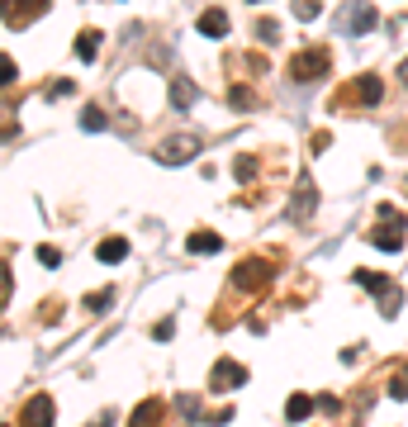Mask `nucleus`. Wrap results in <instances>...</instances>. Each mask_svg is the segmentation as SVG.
Instances as JSON below:
<instances>
[{
    "label": "nucleus",
    "instance_id": "obj_14",
    "mask_svg": "<svg viewBox=\"0 0 408 427\" xmlns=\"http://www.w3.org/2000/svg\"><path fill=\"white\" fill-rule=\"evenodd\" d=\"M195 95H200V91H195V81H190V76H176V81H171L176 110H190V105H195Z\"/></svg>",
    "mask_w": 408,
    "mask_h": 427
},
{
    "label": "nucleus",
    "instance_id": "obj_23",
    "mask_svg": "<svg viewBox=\"0 0 408 427\" xmlns=\"http://www.w3.org/2000/svg\"><path fill=\"white\" fill-rule=\"evenodd\" d=\"M295 15L299 19H314L318 15V0H295Z\"/></svg>",
    "mask_w": 408,
    "mask_h": 427
},
{
    "label": "nucleus",
    "instance_id": "obj_3",
    "mask_svg": "<svg viewBox=\"0 0 408 427\" xmlns=\"http://www.w3.org/2000/svg\"><path fill=\"white\" fill-rule=\"evenodd\" d=\"M271 275H276V266H271L266 256H251V261H242L233 271V290H266Z\"/></svg>",
    "mask_w": 408,
    "mask_h": 427
},
{
    "label": "nucleus",
    "instance_id": "obj_22",
    "mask_svg": "<svg viewBox=\"0 0 408 427\" xmlns=\"http://www.w3.org/2000/svg\"><path fill=\"white\" fill-rule=\"evenodd\" d=\"M86 309H91V314H105V309H110V295H86Z\"/></svg>",
    "mask_w": 408,
    "mask_h": 427
},
{
    "label": "nucleus",
    "instance_id": "obj_19",
    "mask_svg": "<svg viewBox=\"0 0 408 427\" xmlns=\"http://www.w3.org/2000/svg\"><path fill=\"white\" fill-rule=\"evenodd\" d=\"M81 128H86V133H100V128H105V110L86 105V110H81Z\"/></svg>",
    "mask_w": 408,
    "mask_h": 427
},
{
    "label": "nucleus",
    "instance_id": "obj_15",
    "mask_svg": "<svg viewBox=\"0 0 408 427\" xmlns=\"http://www.w3.org/2000/svg\"><path fill=\"white\" fill-rule=\"evenodd\" d=\"M95 52H100V33H95V29H81L76 33V57H81V62H95Z\"/></svg>",
    "mask_w": 408,
    "mask_h": 427
},
{
    "label": "nucleus",
    "instance_id": "obj_18",
    "mask_svg": "<svg viewBox=\"0 0 408 427\" xmlns=\"http://www.w3.org/2000/svg\"><path fill=\"white\" fill-rule=\"evenodd\" d=\"M399 309H404V295H399V285H394V290H385V295H380V314L394 318Z\"/></svg>",
    "mask_w": 408,
    "mask_h": 427
},
{
    "label": "nucleus",
    "instance_id": "obj_27",
    "mask_svg": "<svg viewBox=\"0 0 408 427\" xmlns=\"http://www.w3.org/2000/svg\"><path fill=\"white\" fill-rule=\"evenodd\" d=\"M72 91H76L72 81H52V86H47V95H72Z\"/></svg>",
    "mask_w": 408,
    "mask_h": 427
},
{
    "label": "nucleus",
    "instance_id": "obj_5",
    "mask_svg": "<svg viewBox=\"0 0 408 427\" xmlns=\"http://www.w3.org/2000/svg\"><path fill=\"white\" fill-rule=\"evenodd\" d=\"M380 95H385L380 76H375V72H366V76H356L342 91V105H366V110H370V105H380Z\"/></svg>",
    "mask_w": 408,
    "mask_h": 427
},
{
    "label": "nucleus",
    "instance_id": "obj_7",
    "mask_svg": "<svg viewBox=\"0 0 408 427\" xmlns=\"http://www.w3.org/2000/svg\"><path fill=\"white\" fill-rule=\"evenodd\" d=\"M52 418H57V404H52L47 394H38V399H29V404H24L19 427H52Z\"/></svg>",
    "mask_w": 408,
    "mask_h": 427
},
{
    "label": "nucleus",
    "instance_id": "obj_26",
    "mask_svg": "<svg viewBox=\"0 0 408 427\" xmlns=\"http://www.w3.org/2000/svg\"><path fill=\"white\" fill-rule=\"evenodd\" d=\"M251 105V91H242V86H233V110H247Z\"/></svg>",
    "mask_w": 408,
    "mask_h": 427
},
{
    "label": "nucleus",
    "instance_id": "obj_28",
    "mask_svg": "<svg viewBox=\"0 0 408 427\" xmlns=\"http://www.w3.org/2000/svg\"><path fill=\"white\" fill-rule=\"evenodd\" d=\"M399 76H404V86H408V57H404V67H399Z\"/></svg>",
    "mask_w": 408,
    "mask_h": 427
},
{
    "label": "nucleus",
    "instance_id": "obj_2",
    "mask_svg": "<svg viewBox=\"0 0 408 427\" xmlns=\"http://www.w3.org/2000/svg\"><path fill=\"white\" fill-rule=\"evenodd\" d=\"M328 47H304V52H295V62H290V76L295 81H318V76H328Z\"/></svg>",
    "mask_w": 408,
    "mask_h": 427
},
{
    "label": "nucleus",
    "instance_id": "obj_10",
    "mask_svg": "<svg viewBox=\"0 0 408 427\" xmlns=\"http://www.w3.org/2000/svg\"><path fill=\"white\" fill-rule=\"evenodd\" d=\"M162 418H166V404H162V399H147V404L133 409L128 427H162Z\"/></svg>",
    "mask_w": 408,
    "mask_h": 427
},
{
    "label": "nucleus",
    "instance_id": "obj_9",
    "mask_svg": "<svg viewBox=\"0 0 408 427\" xmlns=\"http://www.w3.org/2000/svg\"><path fill=\"white\" fill-rule=\"evenodd\" d=\"M342 29L346 33H370L375 29V10H370V5H346L342 10Z\"/></svg>",
    "mask_w": 408,
    "mask_h": 427
},
{
    "label": "nucleus",
    "instance_id": "obj_29",
    "mask_svg": "<svg viewBox=\"0 0 408 427\" xmlns=\"http://www.w3.org/2000/svg\"><path fill=\"white\" fill-rule=\"evenodd\" d=\"M251 5H256V0H251Z\"/></svg>",
    "mask_w": 408,
    "mask_h": 427
},
{
    "label": "nucleus",
    "instance_id": "obj_24",
    "mask_svg": "<svg viewBox=\"0 0 408 427\" xmlns=\"http://www.w3.org/2000/svg\"><path fill=\"white\" fill-rule=\"evenodd\" d=\"M256 33H261L266 43H276V38H280V29H276V19H261V24H256Z\"/></svg>",
    "mask_w": 408,
    "mask_h": 427
},
{
    "label": "nucleus",
    "instance_id": "obj_1",
    "mask_svg": "<svg viewBox=\"0 0 408 427\" xmlns=\"http://www.w3.org/2000/svg\"><path fill=\"white\" fill-rule=\"evenodd\" d=\"M370 242L380 252H399L404 247V214H394V205H380V228H370Z\"/></svg>",
    "mask_w": 408,
    "mask_h": 427
},
{
    "label": "nucleus",
    "instance_id": "obj_13",
    "mask_svg": "<svg viewBox=\"0 0 408 427\" xmlns=\"http://www.w3.org/2000/svg\"><path fill=\"white\" fill-rule=\"evenodd\" d=\"M200 33L204 38H223V33H228V15H223V10H204L200 15Z\"/></svg>",
    "mask_w": 408,
    "mask_h": 427
},
{
    "label": "nucleus",
    "instance_id": "obj_6",
    "mask_svg": "<svg viewBox=\"0 0 408 427\" xmlns=\"http://www.w3.org/2000/svg\"><path fill=\"white\" fill-rule=\"evenodd\" d=\"M237 385H247V365L219 361L214 370H209V389H214V394H223V389H237Z\"/></svg>",
    "mask_w": 408,
    "mask_h": 427
},
{
    "label": "nucleus",
    "instance_id": "obj_16",
    "mask_svg": "<svg viewBox=\"0 0 408 427\" xmlns=\"http://www.w3.org/2000/svg\"><path fill=\"white\" fill-rule=\"evenodd\" d=\"M309 413H314V399L309 394H290V404H285V418H290V423H304Z\"/></svg>",
    "mask_w": 408,
    "mask_h": 427
},
{
    "label": "nucleus",
    "instance_id": "obj_8",
    "mask_svg": "<svg viewBox=\"0 0 408 427\" xmlns=\"http://www.w3.org/2000/svg\"><path fill=\"white\" fill-rule=\"evenodd\" d=\"M314 205H318V190H314V181L309 176H299V186H295V205H290V214H295L299 223L314 214Z\"/></svg>",
    "mask_w": 408,
    "mask_h": 427
},
{
    "label": "nucleus",
    "instance_id": "obj_4",
    "mask_svg": "<svg viewBox=\"0 0 408 427\" xmlns=\"http://www.w3.org/2000/svg\"><path fill=\"white\" fill-rule=\"evenodd\" d=\"M200 147H204V142L195 138V133H176L171 142H162V147H157V161H162V166H181V161L200 157Z\"/></svg>",
    "mask_w": 408,
    "mask_h": 427
},
{
    "label": "nucleus",
    "instance_id": "obj_11",
    "mask_svg": "<svg viewBox=\"0 0 408 427\" xmlns=\"http://www.w3.org/2000/svg\"><path fill=\"white\" fill-rule=\"evenodd\" d=\"M95 256H100L105 266H119V261L128 256V242H124V237H105V242L95 247Z\"/></svg>",
    "mask_w": 408,
    "mask_h": 427
},
{
    "label": "nucleus",
    "instance_id": "obj_21",
    "mask_svg": "<svg viewBox=\"0 0 408 427\" xmlns=\"http://www.w3.org/2000/svg\"><path fill=\"white\" fill-rule=\"evenodd\" d=\"M233 176L242 181V186H247L251 176H256V157H237V161H233Z\"/></svg>",
    "mask_w": 408,
    "mask_h": 427
},
{
    "label": "nucleus",
    "instance_id": "obj_20",
    "mask_svg": "<svg viewBox=\"0 0 408 427\" xmlns=\"http://www.w3.org/2000/svg\"><path fill=\"white\" fill-rule=\"evenodd\" d=\"M390 399H408V365H399L390 375Z\"/></svg>",
    "mask_w": 408,
    "mask_h": 427
},
{
    "label": "nucleus",
    "instance_id": "obj_25",
    "mask_svg": "<svg viewBox=\"0 0 408 427\" xmlns=\"http://www.w3.org/2000/svg\"><path fill=\"white\" fill-rule=\"evenodd\" d=\"M38 261H43V266H57L62 252H57V247H38Z\"/></svg>",
    "mask_w": 408,
    "mask_h": 427
},
{
    "label": "nucleus",
    "instance_id": "obj_17",
    "mask_svg": "<svg viewBox=\"0 0 408 427\" xmlns=\"http://www.w3.org/2000/svg\"><path fill=\"white\" fill-rule=\"evenodd\" d=\"M356 285H366L375 300L385 295V290H394V280H385V275H375V271H356Z\"/></svg>",
    "mask_w": 408,
    "mask_h": 427
},
{
    "label": "nucleus",
    "instance_id": "obj_12",
    "mask_svg": "<svg viewBox=\"0 0 408 427\" xmlns=\"http://www.w3.org/2000/svg\"><path fill=\"white\" fill-rule=\"evenodd\" d=\"M186 247H190L195 256H214V252L223 247V237H219V233H204V228H200V233H190V242H186Z\"/></svg>",
    "mask_w": 408,
    "mask_h": 427
}]
</instances>
